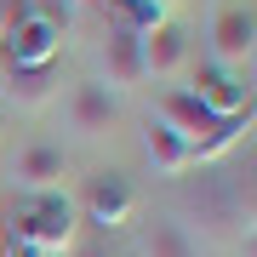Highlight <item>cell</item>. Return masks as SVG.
I'll list each match as a JSON object with an SVG mask.
<instances>
[{
    "mask_svg": "<svg viewBox=\"0 0 257 257\" xmlns=\"http://www.w3.org/2000/svg\"><path fill=\"white\" fill-rule=\"evenodd\" d=\"M160 126H172L200 160L223 155V149L240 138V120H217L194 92H166V97H160Z\"/></svg>",
    "mask_w": 257,
    "mask_h": 257,
    "instance_id": "cell-1",
    "label": "cell"
},
{
    "mask_svg": "<svg viewBox=\"0 0 257 257\" xmlns=\"http://www.w3.org/2000/svg\"><path fill=\"white\" fill-rule=\"evenodd\" d=\"M74 229H80V211H74L69 194L63 189H57V194H40L35 211L23 217V246L35 251V257H57V251L74 246Z\"/></svg>",
    "mask_w": 257,
    "mask_h": 257,
    "instance_id": "cell-2",
    "label": "cell"
},
{
    "mask_svg": "<svg viewBox=\"0 0 257 257\" xmlns=\"http://www.w3.org/2000/svg\"><path fill=\"white\" fill-rule=\"evenodd\" d=\"M74 211L86 223H97V229H120V223L138 217V189L120 172H92L86 189H80V200H74Z\"/></svg>",
    "mask_w": 257,
    "mask_h": 257,
    "instance_id": "cell-3",
    "label": "cell"
},
{
    "mask_svg": "<svg viewBox=\"0 0 257 257\" xmlns=\"http://www.w3.org/2000/svg\"><path fill=\"white\" fill-rule=\"evenodd\" d=\"M251 46H257V23H251V0H223L211 12V57L217 69H246L251 63Z\"/></svg>",
    "mask_w": 257,
    "mask_h": 257,
    "instance_id": "cell-4",
    "label": "cell"
},
{
    "mask_svg": "<svg viewBox=\"0 0 257 257\" xmlns=\"http://www.w3.org/2000/svg\"><path fill=\"white\" fill-rule=\"evenodd\" d=\"M138 46H143V80H172V74L189 69V23L177 18H155L149 29H138Z\"/></svg>",
    "mask_w": 257,
    "mask_h": 257,
    "instance_id": "cell-5",
    "label": "cell"
},
{
    "mask_svg": "<svg viewBox=\"0 0 257 257\" xmlns=\"http://www.w3.org/2000/svg\"><path fill=\"white\" fill-rule=\"evenodd\" d=\"M63 109H69V132H74V138H109L114 120H120V97L103 80H80Z\"/></svg>",
    "mask_w": 257,
    "mask_h": 257,
    "instance_id": "cell-6",
    "label": "cell"
},
{
    "mask_svg": "<svg viewBox=\"0 0 257 257\" xmlns=\"http://www.w3.org/2000/svg\"><path fill=\"white\" fill-rule=\"evenodd\" d=\"M103 74H109V92H138L143 86V46H138V29L132 23H114L109 35H103Z\"/></svg>",
    "mask_w": 257,
    "mask_h": 257,
    "instance_id": "cell-7",
    "label": "cell"
},
{
    "mask_svg": "<svg viewBox=\"0 0 257 257\" xmlns=\"http://www.w3.org/2000/svg\"><path fill=\"white\" fill-rule=\"evenodd\" d=\"M69 177V155L57 143H29L18 160H12V183L29 189V194H57Z\"/></svg>",
    "mask_w": 257,
    "mask_h": 257,
    "instance_id": "cell-8",
    "label": "cell"
},
{
    "mask_svg": "<svg viewBox=\"0 0 257 257\" xmlns=\"http://www.w3.org/2000/svg\"><path fill=\"white\" fill-rule=\"evenodd\" d=\"M189 92L200 97V103H206V109L217 114V120H240V114H251V86L240 80V74L217 69V63L194 74V86H189Z\"/></svg>",
    "mask_w": 257,
    "mask_h": 257,
    "instance_id": "cell-9",
    "label": "cell"
},
{
    "mask_svg": "<svg viewBox=\"0 0 257 257\" xmlns=\"http://www.w3.org/2000/svg\"><path fill=\"white\" fill-rule=\"evenodd\" d=\"M0 92L18 109H40L57 92V63H0Z\"/></svg>",
    "mask_w": 257,
    "mask_h": 257,
    "instance_id": "cell-10",
    "label": "cell"
},
{
    "mask_svg": "<svg viewBox=\"0 0 257 257\" xmlns=\"http://www.w3.org/2000/svg\"><path fill=\"white\" fill-rule=\"evenodd\" d=\"M57 40H63L57 29H46L40 18H23L6 40H0V57H6V63H57Z\"/></svg>",
    "mask_w": 257,
    "mask_h": 257,
    "instance_id": "cell-11",
    "label": "cell"
},
{
    "mask_svg": "<svg viewBox=\"0 0 257 257\" xmlns=\"http://www.w3.org/2000/svg\"><path fill=\"white\" fill-rule=\"evenodd\" d=\"M143 155H149V166H155L160 177H183V172L200 166V155H194L172 126H149V132H143Z\"/></svg>",
    "mask_w": 257,
    "mask_h": 257,
    "instance_id": "cell-12",
    "label": "cell"
},
{
    "mask_svg": "<svg viewBox=\"0 0 257 257\" xmlns=\"http://www.w3.org/2000/svg\"><path fill=\"white\" fill-rule=\"evenodd\" d=\"M138 257H200V246H194V234L183 229V223H172V217H155V223H143Z\"/></svg>",
    "mask_w": 257,
    "mask_h": 257,
    "instance_id": "cell-13",
    "label": "cell"
},
{
    "mask_svg": "<svg viewBox=\"0 0 257 257\" xmlns=\"http://www.w3.org/2000/svg\"><path fill=\"white\" fill-rule=\"evenodd\" d=\"M29 18H40L46 29H57V35H63L69 18H74V0H29Z\"/></svg>",
    "mask_w": 257,
    "mask_h": 257,
    "instance_id": "cell-14",
    "label": "cell"
},
{
    "mask_svg": "<svg viewBox=\"0 0 257 257\" xmlns=\"http://www.w3.org/2000/svg\"><path fill=\"white\" fill-rule=\"evenodd\" d=\"M23 18H29V0H0V40H6Z\"/></svg>",
    "mask_w": 257,
    "mask_h": 257,
    "instance_id": "cell-15",
    "label": "cell"
},
{
    "mask_svg": "<svg viewBox=\"0 0 257 257\" xmlns=\"http://www.w3.org/2000/svg\"><path fill=\"white\" fill-rule=\"evenodd\" d=\"M63 257H109V246H69Z\"/></svg>",
    "mask_w": 257,
    "mask_h": 257,
    "instance_id": "cell-16",
    "label": "cell"
},
{
    "mask_svg": "<svg viewBox=\"0 0 257 257\" xmlns=\"http://www.w3.org/2000/svg\"><path fill=\"white\" fill-rule=\"evenodd\" d=\"M143 6H149V12H166V6H177V0H143Z\"/></svg>",
    "mask_w": 257,
    "mask_h": 257,
    "instance_id": "cell-17",
    "label": "cell"
},
{
    "mask_svg": "<svg viewBox=\"0 0 257 257\" xmlns=\"http://www.w3.org/2000/svg\"><path fill=\"white\" fill-rule=\"evenodd\" d=\"M0 63H6V57H0Z\"/></svg>",
    "mask_w": 257,
    "mask_h": 257,
    "instance_id": "cell-18",
    "label": "cell"
}]
</instances>
